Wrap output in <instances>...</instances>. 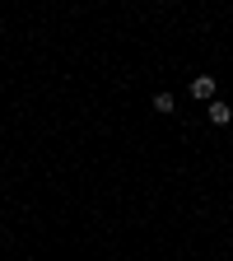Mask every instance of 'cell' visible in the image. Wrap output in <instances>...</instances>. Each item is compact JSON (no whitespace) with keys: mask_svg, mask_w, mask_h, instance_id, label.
Returning <instances> with one entry per match:
<instances>
[{"mask_svg":"<svg viewBox=\"0 0 233 261\" xmlns=\"http://www.w3.org/2000/svg\"><path fill=\"white\" fill-rule=\"evenodd\" d=\"M210 121H215V126H228V121H233V108H228V103H210Z\"/></svg>","mask_w":233,"mask_h":261,"instance_id":"obj_1","label":"cell"},{"mask_svg":"<svg viewBox=\"0 0 233 261\" xmlns=\"http://www.w3.org/2000/svg\"><path fill=\"white\" fill-rule=\"evenodd\" d=\"M191 93H196V98H215V80H210V75L191 80Z\"/></svg>","mask_w":233,"mask_h":261,"instance_id":"obj_2","label":"cell"},{"mask_svg":"<svg viewBox=\"0 0 233 261\" xmlns=\"http://www.w3.org/2000/svg\"><path fill=\"white\" fill-rule=\"evenodd\" d=\"M173 108H177L173 93H154V112H173Z\"/></svg>","mask_w":233,"mask_h":261,"instance_id":"obj_3","label":"cell"}]
</instances>
